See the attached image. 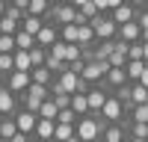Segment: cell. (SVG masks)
Here are the masks:
<instances>
[{"label": "cell", "instance_id": "1", "mask_svg": "<svg viewBox=\"0 0 148 142\" xmlns=\"http://www.w3.org/2000/svg\"><path fill=\"white\" fill-rule=\"evenodd\" d=\"M47 95H51V89L45 86V83H30L27 89H24L21 95H18V101H21V106L24 110H33V113H39V106H42V101L47 98Z\"/></svg>", "mask_w": 148, "mask_h": 142}, {"label": "cell", "instance_id": "2", "mask_svg": "<svg viewBox=\"0 0 148 142\" xmlns=\"http://www.w3.org/2000/svg\"><path fill=\"white\" fill-rule=\"evenodd\" d=\"M89 24H92V30H95L98 39H116V33H119V24L113 21L110 12H98Z\"/></svg>", "mask_w": 148, "mask_h": 142}, {"label": "cell", "instance_id": "3", "mask_svg": "<svg viewBox=\"0 0 148 142\" xmlns=\"http://www.w3.org/2000/svg\"><path fill=\"white\" fill-rule=\"evenodd\" d=\"M77 139H83V142L101 139V124H98V118L92 113H86V115L77 118Z\"/></svg>", "mask_w": 148, "mask_h": 142}, {"label": "cell", "instance_id": "4", "mask_svg": "<svg viewBox=\"0 0 148 142\" xmlns=\"http://www.w3.org/2000/svg\"><path fill=\"white\" fill-rule=\"evenodd\" d=\"M30 83H33V77H30V71H21V68H15V71H12V74L6 77V89H12L15 95H21L24 89L30 86Z\"/></svg>", "mask_w": 148, "mask_h": 142}, {"label": "cell", "instance_id": "5", "mask_svg": "<svg viewBox=\"0 0 148 142\" xmlns=\"http://www.w3.org/2000/svg\"><path fill=\"white\" fill-rule=\"evenodd\" d=\"M110 15H113V21L116 24H127V21H136V15H139V9L133 6V3H119L116 9H110Z\"/></svg>", "mask_w": 148, "mask_h": 142}, {"label": "cell", "instance_id": "6", "mask_svg": "<svg viewBox=\"0 0 148 142\" xmlns=\"http://www.w3.org/2000/svg\"><path fill=\"white\" fill-rule=\"evenodd\" d=\"M116 39L121 42H139L142 39V27H139V21H127V24H119V33H116Z\"/></svg>", "mask_w": 148, "mask_h": 142}, {"label": "cell", "instance_id": "7", "mask_svg": "<svg viewBox=\"0 0 148 142\" xmlns=\"http://www.w3.org/2000/svg\"><path fill=\"white\" fill-rule=\"evenodd\" d=\"M18 110H21L18 95L12 92V89H3V92H0V115H15Z\"/></svg>", "mask_w": 148, "mask_h": 142}, {"label": "cell", "instance_id": "8", "mask_svg": "<svg viewBox=\"0 0 148 142\" xmlns=\"http://www.w3.org/2000/svg\"><path fill=\"white\" fill-rule=\"evenodd\" d=\"M15 122H18V130H24V133H30L33 136V130H36V122H39V113H33V110H21L15 113Z\"/></svg>", "mask_w": 148, "mask_h": 142}, {"label": "cell", "instance_id": "9", "mask_svg": "<svg viewBox=\"0 0 148 142\" xmlns=\"http://www.w3.org/2000/svg\"><path fill=\"white\" fill-rule=\"evenodd\" d=\"M59 39V27H56V24H42V30L39 33H36V44H45V47H51L53 42Z\"/></svg>", "mask_w": 148, "mask_h": 142}, {"label": "cell", "instance_id": "10", "mask_svg": "<svg viewBox=\"0 0 148 142\" xmlns=\"http://www.w3.org/2000/svg\"><path fill=\"white\" fill-rule=\"evenodd\" d=\"M53 127H56V118H42L36 122V130H33V139H53Z\"/></svg>", "mask_w": 148, "mask_h": 142}, {"label": "cell", "instance_id": "11", "mask_svg": "<svg viewBox=\"0 0 148 142\" xmlns=\"http://www.w3.org/2000/svg\"><path fill=\"white\" fill-rule=\"evenodd\" d=\"M101 139H104V142H121V139H127V130L121 127L119 122H113V124H107V127L101 130Z\"/></svg>", "mask_w": 148, "mask_h": 142}, {"label": "cell", "instance_id": "12", "mask_svg": "<svg viewBox=\"0 0 148 142\" xmlns=\"http://www.w3.org/2000/svg\"><path fill=\"white\" fill-rule=\"evenodd\" d=\"M104 80H107L110 89H116V86H121V83H127V71H125V65H113V68L107 71Z\"/></svg>", "mask_w": 148, "mask_h": 142}, {"label": "cell", "instance_id": "13", "mask_svg": "<svg viewBox=\"0 0 148 142\" xmlns=\"http://www.w3.org/2000/svg\"><path fill=\"white\" fill-rule=\"evenodd\" d=\"M53 139H56V142L77 139V124H62V122H56V127H53Z\"/></svg>", "mask_w": 148, "mask_h": 142}, {"label": "cell", "instance_id": "14", "mask_svg": "<svg viewBox=\"0 0 148 142\" xmlns=\"http://www.w3.org/2000/svg\"><path fill=\"white\" fill-rule=\"evenodd\" d=\"M12 71H15V51H3L0 53V77H9Z\"/></svg>", "mask_w": 148, "mask_h": 142}, {"label": "cell", "instance_id": "15", "mask_svg": "<svg viewBox=\"0 0 148 142\" xmlns=\"http://www.w3.org/2000/svg\"><path fill=\"white\" fill-rule=\"evenodd\" d=\"M71 110L77 115L89 113V98H86V92H71Z\"/></svg>", "mask_w": 148, "mask_h": 142}, {"label": "cell", "instance_id": "16", "mask_svg": "<svg viewBox=\"0 0 148 142\" xmlns=\"http://www.w3.org/2000/svg\"><path fill=\"white\" fill-rule=\"evenodd\" d=\"M30 77H33L36 83H45V86H47V83H51L56 74H53V71L47 68V65H36V68H30Z\"/></svg>", "mask_w": 148, "mask_h": 142}, {"label": "cell", "instance_id": "17", "mask_svg": "<svg viewBox=\"0 0 148 142\" xmlns=\"http://www.w3.org/2000/svg\"><path fill=\"white\" fill-rule=\"evenodd\" d=\"M42 24H45V18L42 15H30V12H27V15H24V21H21V30H27V33H39L42 30Z\"/></svg>", "mask_w": 148, "mask_h": 142}, {"label": "cell", "instance_id": "18", "mask_svg": "<svg viewBox=\"0 0 148 142\" xmlns=\"http://www.w3.org/2000/svg\"><path fill=\"white\" fill-rule=\"evenodd\" d=\"M77 42H80L83 47L98 42V36H95V30H92V24H89V21H86V24H80V30H77Z\"/></svg>", "mask_w": 148, "mask_h": 142}, {"label": "cell", "instance_id": "19", "mask_svg": "<svg viewBox=\"0 0 148 142\" xmlns=\"http://www.w3.org/2000/svg\"><path fill=\"white\" fill-rule=\"evenodd\" d=\"M56 113H59V104L53 101V95H47L42 101V106H39V115L42 118H56Z\"/></svg>", "mask_w": 148, "mask_h": 142}, {"label": "cell", "instance_id": "20", "mask_svg": "<svg viewBox=\"0 0 148 142\" xmlns=\"http://www.w3.org/2000/svg\"><path fill=\"white\" fill-rule=\"evenodd\" d=\"M127 136H130V139H139V142H145V139H148V122H130V127H127Z\"/></svg>", "mask_w": 148, "mask_h": 142}, {"label": "cell", "instance_id": "21", "mask_svg": "<svg viewBox=\"0 0 148 142\" xmlns=\"http://www.w3.org/2000/svg\"><path fill=\"white\" fill-rule=\"evenodd\" d=\"M142 68H145V59H127V62H125V71H127V80H139Z\"/></svg>", "mask_w": 148, "mask_h": 142}, {"label": "cell", "instance_id": "22", "mask_svg": "<svg viewBox=\"0 0 148 142\" xmlns=\"http://www.w3.org/2000/svg\"><path fill=\"white\" fill-rule=\"evenodd\" d=\"M59 80H62V86H65L68 92H77V80H80V74H77V71H71V68H65L62 74H59Z\"/></svg>", "mask_w": 148, "mask_h": 142}, {"label": "cell", "instance_id": "23", "mask_svg": "<svg viewBox=\"0 0 148 142\" xmlns=\"http://www.w3.org/2000/svg\"><path fill=\"white\" fill-rule=\"evenodd\" d=\"M45 59H47V47L45 44H33L30 47V62H33V68L36 65H45Z\"/></svg>", "mask_w": 148, "mask_h": 142}, {"label": "cell", "instance_id": "24", "mask_svg": "<svg viewBox=\"0 0 148 142\" xmlns=\"http://www.w3.org/2000/svg\"><path fill=\"white\" fill-rule=\"evenodd\" d=\"M15 68H21V71H30V68H33V62H30V51L15 47Z\"/></svg>", "mask_w": 148, "mask_h": 142}, {"label": "cell", "instance_id": "25", "mask_svg": "<svg viewBox=\"0 0 148 142\" xmlns=\"http://www.w3.org/2000/svg\"><path fill=\"white\" fill-rule=\"evenodd\" d=\"M77 30H80V24H62V27H59V39L62 42H77Z\"/></svg>", "mask_w": 148, "mask_h": 142}, {"label": "cell", "instance_id": "26", "mask_svg": "<svg viewBox=\"0 0 148 142\" xmlns=\"http://www.w3.org/2000/svg\"><path fill=\"white\" fill-rule=\"evenodd\" d=\"M45 65L51 68L53 74H62V71L68 68V62H65V59H62V56H53V53H47V59H45Z\"/></svg>", "mask_w": 148, "mask_h": 142}, {"label": "cell", "instance_id": "27", "mask_svg": "<svg viewBox=\"0 0 148 142\" xmlns=\"http://www.w3.org/2000/svg\"><path fill=\"white\" fill-rule=\"evenodd\" d=\"M15 133H18V122H15V115H3V139H6V142L15 139Z\"/></svg>", "mask_w": 148, "mask_h": 142}, {"label": "cell", "instance_id": "28", "mask_svg": "<svg viewBox=\"0 0 148 142\" xmlns=\"http://www.w3.org/2000/svg\"><path fill=\"white\" fill-rule=\"evenodd\" d=\"M15 44H18V47H24V51H30V47L36 44V36H33V33H27V30H18V33H15Z\"/></svg>", "mask_w": 148, "mask_h": 142}, {"label": "cell", "instance_id": "29", "mask_svg": "<svg viewBox=\"0 0 148 142\" xmlns=\"http://www.w3.org/2000/svg\"><path fill=\"white\" fill-rule=\"evenodd\" d=\"M77 118H80V115L74 113L71 106H62V110L56 113V122H62V124H77Z\"/></svg>", "mask_w": 148, "mask_h": 142}, {"label": "cell", "instance_id": "30", "mask_svg": "<svg viewBox=\"0 0 148 142\" xmlns=\"http://www.w3.org/2000/svg\"><path fill=\"white\" fill-rule=\"evenodd\" d=\"M18 30H21V21L9 18V15H3V18H0V33H18Z\"/></svg>", "mask_w": 148, "mask_h": 142}, {"label": "cell", "instance_id": "31", "mask_svg": "<svg viewBox=\"0 0 148 142\" xmlns=\"http://www.w3.org/2000/svg\"><path fill=\"white\" fill-rule=\"evenodd\" d=\"M15 33H0V53L3 51H15Z\"/></svg>", "mask_w": 148, "mask_h": 142}, {"label": "cell", "instance_id": "32", "mask_svg": "<svg viewBox=\"0 0 148 142\" xmlns=\"http://www.w3.org/2000/svg\"><path fill=\"white\" fill-rule=\"evenodd\" d=\"M51 6V0H30V6H27V12L30 15H45V9Z\"/></svg>", "mask_w": 148, "mask_h": 142}, {"label": "cell", "instance_id": "33", "mask_svg": "<svg viewBox=\"0 0 148 142\" xmlns=\"http://www.w3.org/2000/svg\"><path fill=\"white\" fill-rule=\"evenodd\" d=\"M77 9H80V15H83L86 21H92V18L98 15V12H101V9L95 6V0H89V3H83V6H77Z\"/></svg>", "mask_w": 148, "mask_h": 142}, {"label": "cell", "instance_id": "34", "mask_svg": "<svg viewBox=\"0 0 148 142\" xmlns=\"http://www.w3.org/2000/svg\"><path fill=\"white\" fill-rule=\"evenodd\" d=\"M136 21H139V27H142V30H148V9H139Z\"/></svg>", "mask_w": 148, "mask_h": 142}, {"label": "cell", "instance_id": "35", "mask_svg": "<svg viewBox=\"0 0 148 142\" xmlns=\"http://www.w3.org/2000/svg\"><path fill=\"white\" fill-rule=\"evenodd\" d=\"M139 83H142V86H148V62H145V68H142V74H139Z\"/></svg>", "mask_w": 148, "mask_h": 142}, {"label": "cell", "instance_id": "36", "mask_svg": "<svg viewBox=\"0 0 148 142\" xmlns=\"http://www.w3.org/2000/svg\"><path fill=\"white\" fill-rule=\"evenodd\" d=\"M127 3H133L136 9H148V0H127Z\"/></svg>", "mask_w": 148, "mask_h": 142}, {"label": "cell", "instance_id": "37", "mask_svg": "<svg viewBox=\"0 0 148 142\" xmlns=\"http://www.w3.org/2000/svg\"><path fill=\"white\" fill-rule=\"evenodd\" d=\"M12 3H15V6H21V9H27V6H30V0H12Z\"/></svg>", "mask_w": 148, "mask_h": 142}, {"label": "cell", "instance_id": "38", "mask_svg": "<svg viewBox=\"0 0 148 142\" xmlns=\"http://www.w3.org/2000/svg\"><path fill=\"white\" fill-rule=\"evenodd\" d=\"M142 59L148 62V42H142Z\"/></svg>", "mask_w": 148, "mask_h": 142}, {"label": "cell", "instance_id": "39", "mask_svg": "<svg viewBox=\"0 0 148 142\" xmlns=\"http://www.w3.org/2000/svg\"><path fill=\"white\" fill-rule=\"evenodd\" d=\"M68 3H74V6H83V3H89V0H68Z\"/></svg>", "mask_w": 148, "mask_h": 142}, {"label": "cell", "instance_id": "40", "mask_svg": "<svg viewBox=\"0 0 148 142\" xmlns=\"http://www.w3.org/2000/svg\"><path fill=\"white\" fill-rule=\"evenodd\" d=\"M0 139H3V115H0Z\"/></svg>", "mask_w": 148, "mask_h": 142}, {"label": "cell", "instance_id": "41", "mask_svg": "<svg viewBox=\"0 0 148 142\" xmlns=\"http://www.w3.org/2000/svg\"><path fill=\"white\" fill-rule=\"evenodd\" d=\"M3 89H6V80H3V77H0V92H3Z\"/></svg>", "mask_w": 148, "mask_h": 142}]
</instances>
